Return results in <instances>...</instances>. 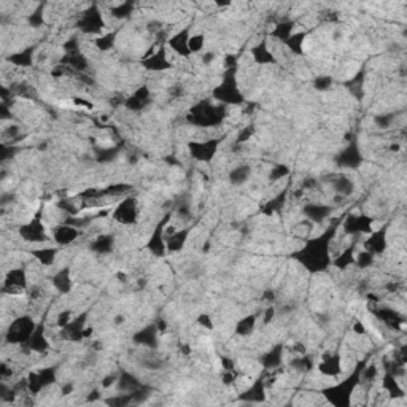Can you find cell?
Returning a JSON list of instances; mask_svg holds the SVG:
<instances>
[{"mask_svg": "<svg viewBox=\"0 0 407 407\" xmlns=\"http://www.w3.org/2000/svg\"><path fill=\"white\" fill-rule=\"evenodd\" d=\"M360 374H361V371L358 372H355L353 376H350L345 382L339 384V385H336L333 387L331 390H328L326 396L330 398V401L334 404V406H344V404H349L350 403V396H352V392H353V388L355 385H357L360 382Z\"/></svg>", "mask_w": 407, "mask_h": 407, "instance_id": "1", "label": "cell"}, {"mask_svg": "<svg viewBox=\"0 0 407 407\" xmlns=\"http://www.w3.org/2000/svg\"><path fill=\"white\" fill-rule=\"evenodd\" d=\"M113 218L123 224L134 223L137 220V204L134 199L126 197L124 201L116 207V210H113Z\"/></svg>", "mask_w": 407, "mask_h": 407, "instance_id": "2", "label": "cell"}, {"mask_svg": "<svg viewBox=\"0 0 407 407\" xmlns=\"http://www.w3.org/2000/svg\"><path fill=\"white\" fill-rule=\"evenodd\" d=\"M19 232H21L22 239L27 240V242H43V240H46L45 229H43L41 223L38 220H33L29 224H25V226L21 228Z\"/></svg>", "mask_w": 407, "mask_h": 407, "instance_id": "3", "label": "cell"}, {"mask_svg": "<svg viewBox=\"0 0 407 407\" xmlns=\"http://www.w3.org/2000/svg\"><path fill=\"white\" fill-rule=\"evenodd\" d=\"M216 146H218V142L216 140H209V142H199V143H191L189 148L193 150V156L199 161H209L213 158Z\"/></svg>", "mask_w": 407, "mask_h": 407, "instance_id": "4", "label": "cell"}, {"mask_svg": "<svg viewBox=\"0 0 407 407\" xmlns=\"http://www.w3.org/2000/svg\"><path fill=\"white\" fill-rule=\"evenodd\" d=\"M304 212L307 215V218H310L312 221L322 223V221H325L328 218V216H330L331 207L323 205V204H310V205H306Z\"/></svg>", "mask_w": 407, "mask_h": 407, "instance_id": "5", "label": "cell"}, {"mask_svg": "<svg viewBox=\"0 0 407 407\" xmlns=\"http://www.w3.org/2000/svg\"><path fill=\"white\" fill-rule=\"evenodd\" d=\"M78 232L75 226H60V228H56L54 231V240L57 242V244H70V242H73L76 237H78Z\"/></svg>", "mask_w": 407, "mask_h": 407, "instance_id": "6", "label": "cell"}, {"mask_svg": "<svg viewBox=\"0 0 407 407\" xmlns=\"http://www.w3.org/2000/svg\"><path fill=\"white\" fill-rule=\"evenodd\" d=\"M361 161V156H360V151L355 145L349 146L347 150H345L342 154H341V164L345 167H355L358 166Z\"/></svg>", "mask_w": 407, "mask_h": 407, "instance_id": "7", "label": "cell"}, {"mask_svg": "<svg viewBox=\"0 0 407 407\" xmlns=\"http://www.w3.org/2000/svg\"><path fill=\"white\" fill-rule=\"evenodd\" d=\"M320 371L326 376H337L341 372V358L339 357H326L320 365Z\"/></svg>", "mask_w": 407, "mask_h": 407, "instance_id": "8", "label": "cell"}, {"mask_svg": "<svg viewBox=\"0 0 407 407\" xmlns=\"http://www.w3.org/2000/svg\"><path fill=\"white\" fill-rule=\"evenodd\" d=\"M145 67L153 68V70H164V68H167L169 62L166 59V53H164V49H161L159 53L153 54L150 59H146L145 60Z\"/></svg>", "mask_w": 407, "mask_h": 407, "instance_id": "9", "label": "cell"}, {"mask_svg": "<svg viewBox=\"0 0 407 407\" xmlns=\"http://www.w3.org/2000/svg\"><path fill=\"white\" fill-rule=\"evenodd\" d=\"M188 231H178L175 232L174 236H170L167 237V242H166V245H167V250H170V252H178V250L183 248L185 245V242H186V237H188Z\"/></svg>", "mask_w": 407, "mask_h": 407, "instance_id": "10", "label": "cell"}, {"mask_svg": "<svg viewBox=\"0 0 407 407\" xmlns=\"http://www.w3.org/2000/svg\"><path fill=\"white\" fill-rule=\"evenodd\" d=\"M53 285L60 293H67L68 290H70L72 282H70V277H68V269L57 272L53 279Z\"/></svg>", "mask_w": 407, "mask_h": 407, "instance_id": "11", "label": "cell"}, {"mask_svg": "<svg viewBox=\"0 0 407 407\" xmlns=\"http://www.w3.org/2000/svg\"><path fill=\"white\" fill-rule=\"evenodd\" d=\"M135 341L142 345H148V347H153L156 345V328L154 326H150L146 328V330L140 331L137 336H135Z\"/></svg>", "mask_w": 407, "mask_h": 407, "instance_id": "12", "label": "cell"}, {"mask_svg": "<svg viewBox=\"0 0 407 407\" xmlns=\"http://www.w3.org/2000/svg\"><path fill=\"white\" fill-rule=\"evenodd\" d=\"M280 361H282V345H277L275 349H272L263 358V365H264V368H269L271 369V368L279 366Z\"/></svg>", "mask_w": 407, "mask_h": 407, "instance_id": "13", "label": "cell"}, {"mask_svg": "<svg viewBox=\"0 0 407 407\" xmlns=\"http://www.w3.org/2000/svg\"><path fill=\"white\" fill-rule=\"evenodd\" d=\"M242 398L247 401H255V403L263 401L264 400V384H261V380H259V382H256L248 392H245Z\"/></svg>", "mask_w": 407, "mask_h": 407, "instance_id": "14", "label": "cell"}, {"mask_svg": "<svg viewBox=\"0 0 407 407\" xmlns=\"http://www.w3.org/2000/svg\"><path fill=\"white\" fill-rule=\"evenodd\" d=\"M111 248H113V237L110 236H100L92 244V250H96L97 253H108Z\"/></svg>", "mask_w": 407, "mask_h": 407, "instance_id": "15", "label": "cell"}, {"mask_svg": "<svg viewBox=\"0 0 407 407\" xmlns=\"http://www.w3.org/2000/svg\"><path fill=\"white\" fill-rule=\"evenodd\" d=\"M250 175V169L248 167H237L236 170H232L231 172V183L234 185H240V183H244V181H247Z\"/></svg>", "mask_w": 407, "mask_h": 407, "instance_id": "16", "label": "cell"}, {"mask_svg": "<svg viewBox=\"0 0 407 407\" xmlns=\"http://www.w3.org/2000/svg\"><path fill=\"white\" fill-rule=\"evenodd\" d=\"M10 60L14 62L16 65H30L32 64V51L24 49V51H21V53L11 56Z\"/></svg>", "mask_w": 407, "mask_h": 407, "instance_id": "17", "label": "cell"}, {"mask_svg": "<svg viewBox=\"0 0 407 407\" xmlns=\"http://www.w3.org/2000/svg\"><path fill=\"white\" fill-rule=\"evenodd\" d=\"M35 256L37 259L45 266H49L51 263L54 261V256H56V250H51V248H43V250H38L35 252Z\"/></svg>", "mask_w": 407, "mask_h": 407, "instance_id": "18", "label": "cell"}, {"mask_svg": "<svg viewBox=\"0 0 407 407\" xmlns=\"http://www.w3.org/2000/svg\"><path fill=\"white\" fill-rule=\"evenodd\" d=\"M334 186H336L337 191L342 193V194H345V196L353 193V181H350L347 177H341V178L334 183Z\"/></svg>", "mask_w": 407, "mask_h": 407, "instance_id": "19", "label": "cell"}, {"mask_svg": "<svg viewBox=\"0 0 407 407\" xmlns=\"http://www.w3.org/2000/svg\"><path fill=\"white\" fill-rule=\"evenodd\" d=\"M255 322H256L255 317L242 318V322L239 323V328H237V333L239 334H250L255 328Z\"/></svg>", "mask_w": 407, "mask_h": 407, "instance_id": "20", "label": "cell"}, {"mask_svg": "<svg viewBox=\"0 0 407 407\" xmlns=\"http://www.w3.org/2000/svg\"><path fill=\"white\" fill-rule=\"evenodd\" d=\"M331 84V78H318L317 80V88L318 89H328V86Z\"/></svg>", "mask_w": 407, "mask_h": 407, "instance_id": "21", "label": "cell"}, {"mask_svg": "<svg viewBox=\"0 0 407 407\" xmlns=\"http://www.w3.org/2000/svg\"><path fill=\"white\" fill-rule=\"evenodd\" d=\"M272 314H274V310L271 309V310H269V317H271ZM266 322H271V318H267V314H266Z\"/></svg>", "mask_w": 407, "mask_h": 407, "instance_id": "22", "label": "cell"}]
</instances>
